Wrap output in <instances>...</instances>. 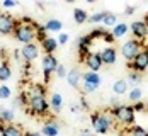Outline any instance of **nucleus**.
Returning a JSON list of instances; mask_svg holds the SVG:
<instances>
[{
    "instance_id": "obj_1",
    "label": "nucleus",
    "mask_w": 148,
    "mask_h": 136,
    "mask_svg": "<svg viewBox=\"0 0 148 136\" xmlns=\"http://www.w3.org/2000/svg\"><path fill=\"white\" fill-rule=\"evenodd\" d=\"M36 27H38V24L31 17H21V19H17V26H15L12 36H14L15 41H19L22 46L31 44L38 39Z\"/></svg>"
},
{
    "instance_id": "obj_2",
    "label": "nucleus",
    "mask_w": 148,
    "mask_h": 136,
    "mask_svg": "<svg viewBox=\"0 0 148 136\" xmlns=\"http://www.w3.org/2000/svg\"><path fill=\"white\" fill-rule=\"evenodd\" d=\"M114 124H116V121L109 111H95L90 116V126L95 135H109L112 131Z\"/></svg>"
},
{
    "instance_id": "obj_3",
    "label": "nucleus",
    "mask_w": 148,
    "mask_h": 136,
    "mask_svg": "<svg viewBox=\"0 0 148 136\" xmlns=\"http://www.w3.org/2000/svg\"><path fill=\"white\" fill-rule=\"evenodd\" d=\"M109 112H111V116L114 118V121L121 124L123 128H131L134 126V122H136V112H134V109L131 104H119V106H114L109 109Z\"/></svg>"
},
{
    "instance_id": "obj_4",
    "label": "nucleus",
    "mask_w": 148,
    "mask_h": 136,
    "mask_svg": "<svg viewBox=\"0 0 148 136\" xmlns=\"http://www.w3.org/2000/svg\"><path fill=\"white\" fill-rule=\"evenodd\" d=\"M27 112L38 118H46L51 112L49 100L46 97H29V104H27Z\"/></svg>"
},
{
    "instance_id": "obj_5",
    "label": "nucleus",
    "mask_w": 148,
    "mask_h": 136,
    "mask_svg": "<svg viewBox=\"0 0 148 136\" xmlns=\"http://www.w3.org/2000/svg\"><path fill=\"white\" fill-rule=\"evenodd\" d=\"M145 43H141V41H138V39H128V41H124L123 44H121V56L124 58V60L128 61V63H131L134 60V56L145 48Z\"/></svg>"
},
{
    "instance_id": "obj_6",
    "label": "nucleus",
    "mask_w": 148,
    "mask_h": 136,
    "mask_svg": "<svg viewBox=\"0 0 148 136\" xmlns=\"http://www.w3.org/2000/svg\"><path fill=\"white\" fill-rule=\"evenodd\" d=\"M101 83H102V78L99 73H95V72H84V75H82V90L84 94H94V92L99 90V87H101Z\"/></svg>"
},
{
    "instance_id": "obj_7",
    "label": "nucleus",
    "mask_w": 148,
    "mask_h": 136,
    "mask_svg": "<svg viewBox=\"0 0 148 136\" xmlns=\"http://www.w3.org/2000/svg\"><path fill=\"white\" fill-rule=\"evenodd\" d=\"M60 61L56 60L55 55H45L43 60H41V70H43V83H49V78L51 75L56 73V68H58Z\"/></svg>"
},
{
    "instance_id": "obj_8",
    "label": "nucleus",
    "mask_w": 148,
    "mask_h": 136,
    "mask_svg": "<svg viewBox=\"0 0 148 136\" xmlns=\"http://www.w3.org/2000/svg\"><path fill=\"white\" fill-rule=\"evenodd\" d=\"M128 68L131 70V72H136V73H145L148 70V46H145L136 56H134V60L131 63H128Z\"/></svg>"
},
{
    "instance_id": "obj_9",
    "label": "nucleus",
    "mask_w": 148,
    "mask_h": 136,
    "mask_svg": "<svg viewBox=\"0 0 148 136\" xmlns=\"http://www.w3.org/2000/svg\"><path fill=\"white\" fill-rule=\"evenodd\" d=\"M130 32L133 34V39H138V41L145 43V39L148 38V22L145 19L133 21L130 24Z\"/></svg>"
},
{
    "instance_id": "obj_10",
    "label": "nucleus",
    "mask_w": 148,
    "mask_h": 136,
    "mask_svg": "<svg viewBox=\"0 0 148 136\" xmlns=\"http://www.w3.org/2000/svg\"><path fill=\"white\" fill-rule=\"evenodd\" d=\"M17 26V19L12 17L7 12H0V34L2 36H10L14 34V29Z\"/></svg>"
},
{
    "instance_id": "obj_11",
    "label": "nucleus",
    "mask_w": 148,
    "mask_h": 136,
    "mask_svg": "<svg viewBox=\"0 0 148 136\" xmlns=\"http://www.w3.org/2000/svg\"><path fill=\"white\" fill-rule=\"evenodd\" d=\"M82 61H84V65L89 68L90 72H95V73H99V70L104 66L102 58H101V53H99V51H90Z\"/></svg>"
},
{
    "instance_id": "obj_12",
    "label": "nucleus",
    "mask_w": 148,
    "mask_h": 136,
    "mask_svg": "<svg viewBox=\"0 0 148 136\" xmlns=\"http://www.w3.org/2000/svg\"><path fill=\"white\" fill-rule=\"evenodd\" d=\"M39 46L36 44V43H31V44H24L21 48V56H22V60L24 63H32L34 60H38L39 58Z\"/></svg>"
},
{
    "instance_id": "obj_13",
    "label": "nucleus",
    "mask_w": 148,
    "mask_h": 136,
    "mask_svg": "<svg viewBox=\"0 0 148 136\" xmlns=\"http://www.w3.org/2000/svg\"><path fill=\"white\" fill-rule=\"evenodd\" d=\"M89 36L95 41V39H102L106 46H112L116 43V39H114V36L111 34V31H107L106 27H94V29L89 32Z\"/></svg>"
},
{
    "instance_id": "obj_14",
    "label": "nucleus",
    "mask_w": 148,
    "mask_h": 136,
    "mask_svg": "<svg viewBox=\"0 0 148 136\" xmlns=\"http://www.w3.org/2000/svg\"><path fill=\"white\" fill-rule=\"evenodd\" d=\"M92 44H94V39L90 38L89 34L78 36V39H77V49H78V55H80L82 60L92 51Z\"/></svg>"
},
{
    "instance_id": "obj_15",
    "label": "nucleus",
    "mask_w": 148,
    "mask_h": 136,
    "mask_svg": "<svg viewBox=\"0 0 148 136\" xmlns=\"http://www.w3.org/2000/svg\"><path fill=\"white\" fill-rule=\"evenodd\" d=\"M60 131H61V124H60V121L53 119V118L46 119L41 126V135L43 136H58Z\"/></svg>"
},
{
    "instance_id": "obj_16",
    "label": "nucleus",
    "mask_w": 148,
    "mask_h": 136,
    "mask_svg": "<svg viewBox=\"0 0 148 136\" xmlns=\"http://www.w3.org/2000/svg\"><path fill=\"white\" fill-rule=\"evenodd\" d=\"M99 53H101V58H102L104 65H107V66L116 65V61H118V49L114 46H106Z\"/></svg>"
},
{
    "instance_id": "obj_17",
    "label": "nucleus",
    "mask_w": 148,
    "mask_h": 136,
    "mask_svg": "<svg viewBox=\"0 0 148 136\" xmlns=\"http://www.w3.org/2000/svg\"><path fill=\"white\" fill-rule=\"evenodd\" d=\"M39 48H41V51H45L46 55H55V51L60 48L58 39L53 38V36H46L45 39L39 41Z\"/></svg>"
},
{
    "instance_id": "obj_18",
    "label": "nucleus",
    "mask_w": 148,
    "mask_h": 136,
    "mask_svg": "<svg viewBox=\"0 0 148 136\" xmlns=\"http://www.w3.org/2000/svg\"><path fill=\"white\" fill-rule=\"evenodd\" d=\"M82 75H84V72H80L78 68H70L68 73H66V83L70 87H73V89H80V85H82Z\"/></svg>"
},
{
    "instance_id": "obj_19",
    "label": "nucleus",
    "mask_w": 148,
    "mask_h": 136,
    "mask_svg": "<svg viewBox=\"0 0 148 136\" xmlns=\"http://www.w3.org/2000/svg\"><path fill=\"white\" fill-rule=\"evenodd\" d=\"M0 136H24V131L19 124H0Z\"/></svg>"
},
{
    "instance_id": "obj_20",
    "label": "nucleus",
    "mask_w": 148,
    "mask_h": 136,
    "mask_svg": "<svg viewBox=\"0 0 148 136\" xmlns=\"http://www.w3.org/2000/svg\"><path fill=\"white\" fill-rule=\"evenodd\" d=\"M128 90H130V85H128L126 78H118V80H114V82H112V94H114L116 97L126 95Z\"/></svg>"
},
{
    "instance_id": "obj_21",
    "label": "nucleus",
    "mask_w": 148,
    "mask_h": 136,
    "mask_svg": "<svg viewBox=\"0 0 148 136\" xmlns=\"http://www.w3.org/2000/svg\"><path fill=\"white\" fill-rule=\"evenodd\" d=\"M128 32H130V24H126V22H118L111 29V34L114 36V39H121V38L128 36Z\"/></svg>"
},
{
    "instance_id": "obj_22",
    "label": "nucleus",
    "mask_w": 148,
    "mask_h": 136,
    "mask_svg": "<svg viewBox=\"0 0 148 136\" xmlns=\"http://www.w3.org/2000/svg\"><path fill=\"white\" fill-rule=\"evenodd\" d=\"M12 77V66L7 58L0 60V82H7Z\"/></svg>"
},
{
    "instance_id": "obj_23",
    "label": "nucleus",
    "mask_w": 148,
    "mask_h": 136,
    "mask_svg": "<svg viewBox=\"0 0 148 136\" xmlns=\"http://www.w3.org/2000/svg\"><path fill=\"white\" fill-rule=\"evenodd\" d=\"M45 29L46 32H61V29H63V22L60 21V19H56V17H51V19H48L45 22Z\"/></svg>"
},
{
    "instance_id": "obj_24",
    "label": "nucleus",
    "mask_w": 148,
    "mask_h": 136,
    "mask_svg": "<svg viewBox=\"0 0 148 136\" xmlns=\"http://www.w3.org/2000/svg\"><path fill=\"white\" fill-rule=\"evenodd\" d=\"M29 97H46V85L45 83H31L29 90H27Z\"/></svg>"
},
{
    "instance_id": "obj_25",
    "label": "nucleus",
    "mask_w": 148,
    "mask_h": 136,
    "mask_svg": "<svg viewBox=\"0 0 148 136\" xmlns=\"http://www.w3.org/2000/svg\"><path fill=\"white\" fill-rule=\"evenodd\" d=\"M89 15L90 14L85 10V9H80V7L73 9V21H75V24H78V26L89 22Z\"/></svg>"
},
{
    "instance_id": "obj_26",
    "label": "nucleus",
    "mask_w": 148,
    "mask_h": 136,
    "mask_svg": "<svg viewBox=\"0 0 148 136\" xmlns=\"http://www.w3.org/2000/svg\"><path fill=\"white\" fill-rule=\"evenodd\" d=\"M15 112L9 107H0V124H10L14 122Z\"/></svg>"
},
{
    "instance_id": "obj_27",
    "label": "nucleus",
    "mask_w": 148,
    "mask_h": 136,
    "mask_svg": "<svg viewBox=\"0 0 148 136\" xmlns=\"http://www.w3.org/2000/svg\"><path fill=\"white\" fill-rule=\"evenodd\" d=\"M49 107L55 111V112H60L61 107H63V97L60 92H53L51 97H49Z\"/></svg>"
},
{
    "instance_id": "obj_28",
    "label": "nucleus",
    "mask_w": 148,
    "mask_h": 136,
    "mask_svg": "<svg viewBox=\"0 0 148 136\" xmlns=\"http://www.w3.org/2000/svg\"><path fill=\"white\" fill-rule=\"evenodd\" d=\"M123 135L124 136H148V129L143 128V126H140V124H134L131 128H128Z\"/></svg>"
},
{
    "instance_id": "obj_29",
    "label": "nucleus",
    "mask_w": 148,
    "mask_h": 136,
    "mask_svg": "<svg viewBox=\"0 0 148 136\" xmlns=\"http://www.w3.org/2000/svg\"><path fill=\"white\" fill-rule=\"evenodd\" d=\"M126 82H128L130 89H131V87H140L141 82H143V77H141V73H136V72H131V70H130V73L126 77Z\"/></svg>"
},
{
    "instance_id": "obj_30",
    "label": "nucleus",
    "mask_w": 148,
    "mask_h": 136,
    "mask_svg": "<svg viewBox=\"0 0 148 136\" xmlns=\"http://www.w3.org/2000/svg\"><path fill=\"white\" fill-rule=\"evenodd\" d=\"M128 99H130V102L134 104V102H140L141 99H143V90H141V87H131L130 90H128Z\"/></svg>"
},
{
    "instance_id": "obj_31",
    "label": "nucleus",
    "mask_w": 148,
    "mask_h": 136,
    "mask_svg": "<svg viewBox=\"0 0 148 136\" xmlns=\"http://www.w3.org/2000/svg\"><path fill=\"white\" fill-rule=\"evenodd\" d=\"M27 104H29V95L27 94H24V92H21L19 95H15L14 97V106L15 107H27Z\"/></svg>"
},
{
    "instance_id": "obj_32",
    "label": "nucleus",
    "mask_w": 148,
    "mask_h": 136,
    "mask_svg": "<svg viewBox=\"0 0 148 136\" xmlns=\"http://www.w3.org/2000/svg\"><path fill=\"white\" fill-rule=\"evenodd\" d=\"M118 22H119V21H118V15L112 14V12H107V14H106V17H104V21H102L104 26H106V27H111V29H112Z\"/></svg>"
},
{
    "instance_id": "obj_33",
    "label": "nucleus",
    "mask_w": 148,
    "mask_h": 136,
    "mask_svg": "<svg viewBox=\"0 0 148 136\" xmlns=\"http://www.w3.org/2000/svg\"><path fill=\"white\" fill-rule=\"evenodd\" d=\"M107 12H104V10H99V12H94V14L89 15V22L90 24H102L104 17H106Z\"/></svg>"
},
{
    "instance_id": "obj_34",
    "label": "nucleus",
    "mask_w": 148,
    "mask_h": 136,
    "mask_svg": "<svg viewBox=\"0 0 148 136\" xmlns=\"http://www.w3.org/2000/svg\"><path fill=\"white\" fill-rule=\"evenodd\" d=\"M10 97H12V89L7 83H0V99L2 100H7Z\"/></svg>"
},
{
    "instance_id": "obj_35",
    "label": "nucleus",
    "mask_w": 148,
    "mask_h": 136,
    "mask_svg": "<svg viewBox=\"0 0 148 136\" xmlns=\"http://www.w3.org/2000/svg\"><path fill=\"white\" fill-rule=\"evenodd\" d=\"M36 34H38V41L45 39L46 36H48V32H46V29H45V24H38V27H36Z\"/></svg>"
},
{
    "instance_id": "obj_36",
    "label": "nucleus",
    "mask_w": 148,
    "mask_h": 136,
    "mask_svg": "<svg viewBox=\"0 0 148 136\" xmlns=\"http://www.w3.org/2000/svg\"><path fill=\"white\" fill-rule=\"evenodd\" d=\"M134 109V112H147V102H143V100H140V102H134L131 104Z\"/></svg>"
},
{
    "instance_id": "obj_37",
    "label": "nucleus",
    "mask_w": 148,
    "mask_h": 136,
    "mask_svg": "<svg viewBox=\"0 0 148 136\" xmlns=\"http://www.w3.org/2000/svg\"><path fill=\"white\" fill-rule=\"evenodd\" d=\"M66 73H68V70H66V66L60 63V65H58V68H56V73H55V75L58 77V78H66Z\"/></svg>"
},
{
    "instance_id": "obj_38",
    "label": "nucleus",
    "mask_w": 148,
    "mask_h": 136,
    "mask_svg": "<svg viewBox=\"0 0 148 136\" xmlns=\"http://www.w3.org/2000/svg\"><path fill=\"white\" fill-rule=\"evenodd\" d=\"M56 39H58V44H60V46H65V44H68V41H70V36H68L66 32H60Z\"/></svg>"
},
{
    "instance_id": "obj_39",
    "label": "nucleus",
    "mask_w": 148,
    "mask_h": 136,
    "mask_svg": "<svg viewBox=\"0 0 148 136\" xmlns=\"http://www.w3.org/2000/svg\"><path fill=\"white\" fill-rule=\"evenodd\" d=\"M2 7L3 9H14V7H17V2L15 0H3L2 2Z\"/></svg>"
},
{
    "instance_id": "obj_40",
    "label": "nucleus",
    "mask_w": 148,
    "mask_h": 136,
    "mask_svg": "<svg viewBox=\"0 0 148 136\" xmlns=\"http://www.w3.org/2000/svg\"><path fill=\"white\" fill-rule=\"evenodd\" d=\"M80 107H82V109H90L89 102H87V99H85L84 95H80Z\"/></svg>"
},
{
    "instance_id": "obj_41",
    "label": "nucleus",
    "mask_w": 148,
    "mask_h": 136,
    "mask_svg": "<svg viewBox=\"0 0 148 136\" xmlns=\"http://www.w3.org/2000/svg\"><path fill=\"white\" fill-rule=\"evenodd\" d=\"M134 10H136V7H133V5H126L124 7V14L126 15H133Z\"/></svg>"
},
{
    "instance_id": "obj_42",
    "label": "nucleus",
    "mask_w": 148,
    "mask_h": 136,
    "mask_svg": "<svg viewBox=\"0 0 148 136\" xmlns=\"http://www.w3.org/2000/svg\"><path fill=\"white\" fill-rule=\"evenodd\" d=\"M80 136H95V133L90 131V129H82L80 131Z\"/></svg>"
},
{
    "instance_id": "obj_43",
    "label": "nucleus",
    "mask_w": 148,
    "mask_h": 136,
    "mask_svg": "<svg viewBox=\"0 0 148 136\" xmlns=\"http://www.w3.org/2000/svg\"><path fill=\"white\" fill-rule=\"evenodd\" d=\"M80 111H82L80 104H73V106H72V112H73V114H80Z\"/></svg>"
},
{
    "instance_id": "obj_44",
    "label": "nucleus",
    "mask_w": 148,
    "mask_h": 136,
    "mask_svg": "<svg viewBox=\"0 0 148 136\" xmlns=\"http://www.w3.org/2000/svg\"><path fill=\"white\" fill-rule=\"evenodd\" d=\"M24 136H43L41 133H38V131H26Z\"/></svg>"
},
{
    "instance_id": "obj_45",
    "label": "nucleus",
    "mask_w": 148,
    "mask_h": 136,
    "mask_svg": "<svg viewBox=\"0 0 148 136\" xmlns=\"http://www.w3.org/2000/svg\"><path fill=\"white\" fill-rule=\"evenodd\" d=\"M21 58H22V56H21V49H15V51H14V60L19 61Z\"/></svg>"
},
{
    "instance_id": "obj_46",
    "label": "nucleus",
    "mask_w": 148,
    "mask_h": 136,
    "mask_svg": "<svg viewBox=\"0 0 148 136\" xmlns=\"http://www.w3.org/2000/svg\"><path fill=\"white\" fill-rule=\"evenodd\" d=\"M5 56H3V51H2V48H0V60H3Z\"/></svg>"
},
{
    "instance_id": "obj_47",
    "label": "nucleus",
    "mask_w": 148,
    "mask_h": 136,
    "mask_svg": "<svg viewBox=\"0 0 148 136\" xmlns=\"http://www.w3.org/2000/svg\"><path fill=\"white\" fill-rule=\"evenodd\" d=\"M114 136H124V135H121V133H118V135H114Z\"/></svg>"
},
{
    "instance_id": "obj_48",
    "label": "nucleus",
    "mask_w": 148,
    "mask_h": 136,
    "mask_svg": "<svg viewBox=\"0 0 148 136\" xmlns=\"http://www.w3.org/2000/svg\"><path fill=\"white\" fill-rule=\"evenodd\" d=\"M147 112H148V102H147Z\"/></svg>"
},
{
    "instance_id": "obj_49",
    "label": "nucleus",
    "mask_w": 148,
    "mask_h": 136,
    "mask_svg": "<svg viewBox=\"0 0 148 136\" xmlns=\"http://www.w3.org/2000/svg\"><path fill=\"white\" fill-rule=\"evenodd\" d=\"M145 21H147V22H148V17H147V19H145Z\"/></svg>"
}]
</instances>
